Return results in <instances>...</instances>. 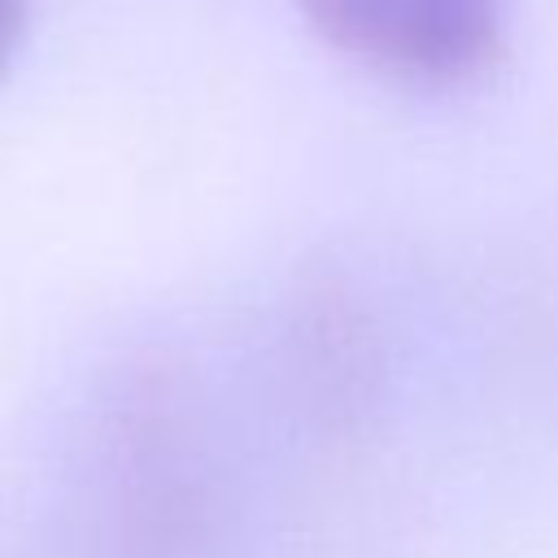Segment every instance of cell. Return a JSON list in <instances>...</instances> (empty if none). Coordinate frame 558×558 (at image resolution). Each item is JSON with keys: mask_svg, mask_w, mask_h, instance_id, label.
Returning a JSON list of instances; mask_svg holds the SVG:
<instances>
[{"mask_svg": "<svg viewBox=\"0 0 558 558\" xmlns=\"http://www.w3.org/2000/svg\"><path fill=\"white\" fill-rule=\"evenodd\" d=\"M349 61L410 87H466L506 57L510 0H296Z\"/></svg>", "mask_w": 558, "mask_h": 558, "instance_id": "6da1fadb", "label": "cell"}, {"mask_svg": "<svg viewBox=\"0 0 558 558\" xmlns=\"http://www.w3.org/2000/svg\"><path fill=\"white\" fill-rule=\"evenodd\" d=\"M22 31H26V0H0V83L17 57Z\"/></svg>", "mask_w": 558, "mask_h": 558, "instance_id": "7a4b0ae2", "label": "cell"}]
</instances>
